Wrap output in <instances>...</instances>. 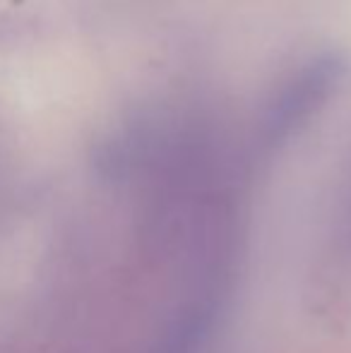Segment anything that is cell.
Masks as SVG:
<instances>
[{"label":"cell","mask_w":351,"mask_h":353,"mask_svg":"<svg viewBox=\"0 0 351 353\" xmlns=\"http://www.w3.org/2000/svg\"><path fill=\"white\" fill-rule=\"evenodd\" d=\"M342 68L337 58H318L303 65L277 97L274 106L270 111V132L284 135L299 128L303 121L318 111L337 84Z\"/></svg>","instance_id":"6da1fadb"}]
</instances>
